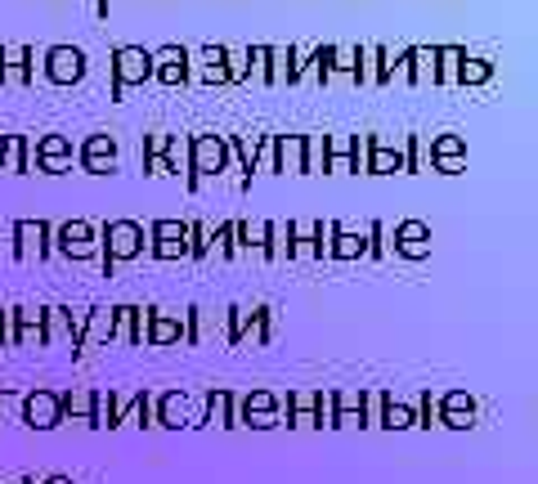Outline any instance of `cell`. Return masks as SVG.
Returning a JSON list of instances; mask_svg holds the SVG:
<instances>
[{"label": "cell", "instance_id": "28", "mask_svg": "<svg viewBox=\"0 0 538 484\" xmlns=\"http://www.w3.org/2000/svg\"><path fill=\"white\" fill-rule=\"evenodd\" d=\"M59 408H63V422H86L95 417V390L86 386H72V390H59Z\"/></svg>", "mask_w": 538, "mask_h": 484}, {"label": "cell", "instance_id": "58", "mask_svg": "<svg viewBox=\"0 0 538 484\" xmlns=\"http://www.w3.org/2000/svg\"><path fill=\"white\" fill-rule=\"evenodd\" d=\"M18 484H41V480H36V476H23V480H18Z\"/></svg>", "mask_w": 538, "mask_h": 484}, {"label": "cell", "instance_id": "21", "mask_svg": "<svg viewBox=\"0 0 538 484\" xmlns=\"http://www.w3.org/2000/svg\"><path fill=\"white\" fill-rule=\"evenodd\" d=\"M0 171L9 175H32V139L27 135H0Z\"/></svg>", "mask_w": 538, "mask_h": 484}, {"label": "cell", "instance_id": "42", "mask_svg": "<svg viewBox=\"0 0 538 484\" xmlns=\"http://www.w3.org/2000/svg\"><path fill=\"white\" fill-rule=\"evenodd\" d=\"M166 166H171V175H189V135H171V144H166Z\"/></svg>", "mask_w": 538, "mask_h": 484}, {"label": "cell", "instance_id": "10", "mask_svg": "<svg viewBox=\"0 0 538 484\" xmlns=\"http://www.w3.org/2000/svg\"><path fill=\"white\" fill-rule=\"evenodd\" d=\"M54 225L50 220H14V256L18 260H50L54 251Z\"/></svg>", "mask_w": 538, "mask_h": 484}, {"label": "cell", "instance_id": "48", "mask_svg": "<svg viewBox=\"0 0 538 484\" xmlns=\"http://www.w3.org/2000/svg\"><path fill=\"white\" fill-rule=\"evenodd\" d=\"M157 305H135V319H131V346H148V323H153Z\"/></svg>", "mask_w": 538, "mask_h": 484}, {"label": "cell", "instance_id": "11", "mask_svg": "<svg viewBox=\"0 0 538 484\" xmlns=\"http://www.w3.org/2000/svg\"><path fill=\"white\" fill-rule=\"evenodd\" d=\"M0 332H5V346H41V310H27V305H9L0 314Z\"/></svg>", "mask_w": 538, "mask_h": 484}, {"label": "cell", "instance_id": "36", "mask_svg": "<svg viewBox=\"0 0 538 484\" xmlns=\"http://www.w3.org/2000/svg\"><path fill=\"white\" fill-rule=\"evenodd\" d=\"M377 426H382V431H408V426H413V408L400 404L395 395H382V417H377Z\"/></svg>", "mask_w": 538, "mask_h": 484}, {"label": "cell", "instance_id": "32", "mask_svg": "<svg viewBox=\"0 0 538 484\" xmlns=\"http://www.w3.org/2000/svg\"><path fill=\"white\" fill-rule=\"evenodd\" d=\"M265 238H269V220H234V242H238V256L243 251H265Z\"/></svg>", "mask_w": 538, "mask_h": 484}, {"label": "cell", "instance_id": "44", "mask_svg": "<svg viewBox=\"0 0 538 484\" xmlns=\"http://www.w3.org/2000/svg\"><path fill=\"white\" fill-rule=\"evenodd\" d=\"M323 162H328V153H323V135H305V171L301 175H323Z\"/></svg>", "mask_w": 538, "mask_h": 484}, {"label": "cell", "instance_id": "18", "mask_svg": "<svg viewBox=\"0 0 538 484\" xmlns=\"http://www.w3.org/2000/svg\"><path fill=\"white\" fill-rule=\"evenodd\" d=\"M332 431H364V390H332Z\"/></svg>", "mask_w": 538, "mask_h": 484}, {"label": "cell", "instance_id": "30", "mask_svg": "<svg viewBox=\"0 0 538 484\" xmlns=\"http://www.w3.org/2000/svg\"><path fill=\"white\" fill-rule=\"evenodd\" d=\"M198 72L207 86H229V63H225V45H202L198 50Z\"/></svg>", "mask_w": 538, "mask_h": 484}, {"label": "cell", "instance_id": "29", "mask_svg": "<svg viewBox=\"0 0 538 484\" xmlns=\"http://www.w3.org/2000/svg\"><path fill=\"white\" fill-rule=\"evenodd\" d=\"M229 157L243 166V189H252L256 157H261V135H229Z\"/></svg>", "mask_w": 538, "mask_h": 484}, {"label": "cell", "instance_id": "25", "mask_svg": "<svg viewBox=\"0 0 538 484\" xmlns=\"http://www.w3.org/2000/svg\"><path fill=\"white\" fill-rule=\"evenodd\" d=\"M404 63V86H435V45H408Z\"/></svg>", "mask_w": 538, "mask_h": 484}, {"label": "cell", "instance_id": "2", "mask_svg": "<svg viewBox=\"0 0 538 484\" xmlns=\"http://www.w3.org/2000/svg\"><path fill=\"white\" fill-rule=\"evenodd\" d=\"M229 135H189V193H198L207 180H220L229 171Z\"/></svg>", "mask_w": 538, "mask_h": 484}, {"label": "cell", "instance_id": "49", "mask_svg": "<svg viewBox=\"0 0 538 484\" xmlns=\"http://www.w3.org/2000/svg\"><path fill=\"white\" fill-rule=\"evenodd\" d=\"M225 63H229V86H243V81H247V45H243V50L225 45Z\"/></svg>", "mask_w": 538, "mask_h": 484}, {"label": "cell", "instance_id": "41", "mask_svg": "<svg viewBox=\"0 0 538 484\" xmlns=\"http://www.w3.org/2000/svg\"><path fill=\"white\" fill-rule=\"evenodd\" d=\"M211 256V225L189 220V260H207Z\"/></svg>", "mask_w": 538, "mask_h": 484}, {"label": "cell", "instance_id": "17", "mask_svg": "<svg viewBox=\"0 0 538 484\" xmlns=\"http://www.w3.org/2000/svg\"><path fill=\"white\" fill-rule=\"evenodd\" d=\"M386 242L395 247V256L426 260V256H431V225H426V220H400V225H395V234Z\"/></svg>", "mask_w": 538, "mask_h": 484}, {"label": "cell", "instance_id": "33", "mask_svg": "<svg viewBox=\"0 0 538 484\" xmlns=\"http://www.w3.org/2000/svg\"><path fill=\"white\" fill-rule=\"evenodd\" d=\"M462 45H435V86H458V63H462Z\"/></svg>", "mask_w": 538, "mask_h": 484}, {"label": "cell", "instance_id": "55", "mask_svg": "<svg viewBox=\"0 0 538 484\" xmlns=\"http://www.w3.org/2000/svg\"><path fill=\"white\" fill-rule=\"evenodd\" d=\"M148 162V175H153V180H162V175H171V166H166V157H144Z\"/></svg>", "mask_w": 538, "mask_h": 484}, {"label": "cell", "instance_id": "54", "mask_svg": "<svg viewBox=\"0 0 538 484\" xmlns=\"http://www.w3.org/2000/svg\"><path fill=\"white\" fill-rule=\"evenodd\" d=\"M256 171H274V135H261V157H256Z\"/></svg>", "mask_w": 538, "mask_h": 484}, {"label": "cell", "instance_id": "52", "mask_svg": "<svg viewBox=\"0 0 538 484\" xmlns=\"http://www.w3.org/2000/svg\"><path fill=\"white\" fill-rule=\"evenodd\" d=\"M323 153L328 157H350L355 153V135H323Z\"/></svg>", "mask_w": 538, "mask_h": 484}, {"label": "cell", "instance_id": "4", "mask_svg": "<svg viewBox=\"0 0 538 484\" xmlns=\"http://www.w3.org/2000/svg\"><path fill=\"white\" fill-rule=\"evenodd\" d=\"M153 81V54L144 45H117L113 50V99H126L131 86Z\"/></svg>", "mask_w": 538, "mask_h": 484}, {"label": "cell", "instance_id": "57", "mask_svg": "<svg viewBox=\"0 0 538 484\" xmlns=\"http://www.w3.org/2000/svg\"><path fill=\"white\" fill-rule=\"evenodd\" d=\"M41 484H77V480H72V476H45Z\"/></svg>", "mask_w": 538, "mask_h": 484}, {"label": "cell", "instance_id": "20", "mask_svg": "<svg viewBox=\"0 0 538 484\" xmlns=\"http://www.w3.org/2000/svg\"><path fill=\"white\" fill-rule=\"evenodd\" d=\"M364 175H404V148H400V139L373 135V148H368V171Z\"/></svg>", "mask_w": 538, "mask_h": 484}, {"label": "cell", "instance_id": "14", "mask_svg": "<svg viewBox=\"0 0 538 484\" xmlns=\"http://www.w3.org/2000/svg\"><path fill=\"white\" fill-rule=\"evenodd\" d=\"M36 50L32 45H0V86H32Z\"/></svg>", "mask_w": 538, "mask_h": 484}, {"label": "cell", "instance_id": "1", "mask_svg": "<svg viewBox=\"0 0 538 484\" xmlns=\"http://www.w3.org/2000/svg\"><path fill=\"white\" fill-rule=\"evenodd\" d=\"M144 251H148V234L139 220H108L99 229V269H104V278H113L117 265H131Z\"/></svg>", "mask_w": 538, "mask_h": 484}, {"label": "cell", "instance_id": "15", "mask_svg": "<svg viewBox=\"0 0 538 484\" xmlns=\"http://www.w3.org/2000/svg\"><path fill=\"white\" fill-rule=\"evenodd\" d=\"M426 162H431L440 175H462L467 171V139L462 135H435L431 144H426Z\"/></svg>", "mask_w": 538, "mask_h": 484}, {"label": "cell", "instance_id": "40", "mask_svg": "<svg viewBox=\"0 0 538 484\" xmlns=\"http://www.w3.org/2000/svg\"><path fill=\"white\" fill-rule=\"evenodd\" d=\"M265 86H287V45H269Z\"/></svg>", "mask_w": 538, "mask_h": 484}, {"label": "cell", "instance_id": "43", "mask_svg": "<svg viewBox=\"0 0 538 484\" xmlns=\"http://www.w3.org/2000/svg\"><path fill=\"white\" fill-rule=\"evenodd\" d=\"M413 426H422V431L440 426V404H435L431 390H422V399H417V408H413Z\"/></svg>", "mask_w": 538, "mask_h": 484}, {"label": "cell", "instance_id": "56", "mask_svg": "<svg viewBox=\"0 0 538 484\" xmlns=\"http://www.w3.org/2000/svg\"><path fill=\"white\" fill-rule=\"evenodd\" d=\"M108 5H117V0H95V14H99V18H108Z\"/></svg>", "mask_w": 538, "mask_h": 484}, {"label": "cell", "instance_id": "23", "mask_svg": "<svg viewBox=\"0 0 538 484\" xmlns=\"http://www.w3.org/2000/svg\"><path fill=\"white\" fill-rule=\"evenodd\" d=\"M368 256V238L359 229H346L341 220H332V238H328V260H364Z\"/></svg>", "mask_w": 538, "mask_h": 484}, {"label": "cell", "instance_id": "39", "mask_svg": "<svg viewBox=\"0 0 538 484\" xmlns=\"http://www.w3.org/2000/svg\"><path fill=\"white\" fill-rule=\"evenodd\" d=\"M211 251H216L220 260H238V242H234V220H225V225L211 229Z\"/></svg>", "mask_w": 538, "mask_h": 484}, {"label": "cell", "instance_id": "31", "mask_svg": "<svg viewBox=\"0 0 538 484\" xmlns=\"http://www.w3.org/2000/svg\"><path fill=\"white\" fill-rule=\"evenodd\" d=\"M494 81V59H485V54H462L458 63V86L462 90H476V86H489Z\"/></svg>", "mask_w": 538, "mask_h": 484}, {"label": "cell", "instance_id": "37", "mask_svg": "<svg viewBox=\"0 0 538 484\" xmlns=\"http://www.w3.org/2000/svg\"><path fill=\"white\" fill-rule=\"evenodd\" d=\"M310 54L314 45H287V86H301L310 77Z\"/></svg>", "mask_w": 538, "mask_h": 484}, {"label": "cell", "instance_id": "26", "mask_svg": "<svg viewBox=\"0 0 538 484\" xmlns=\"http://www.w3.org/2000/svg\"><path fill=\"white\" fill-rule=\"evenodd\" d=\"M72 341V310L68 305H45L41 310V346H59Z\"/></svg>", "mask_w": 538, "mask_h": 484}, {"label": "cell", "instance_id": "46", "mask_svg": "<svg viewBox=\"0 0 538 484\" xmlns=\"http://www.w3.org/2000/svg\"><path fill=\"white\" fill-rule=\"evenodd\" d=\"M265 63H269V45H247V81L265 86Z\"/></svg>", "mask_w": 538, "mask_h": 484}, {"label": "cell", "instance_id": "19", "mask_svg": "<svg viewBox=\"0 0 538 484\" xmlns=\"http://www.w3.org/2000/svg\"><path fill=\"white\" fill-rule=\"evenodd\" d=\"M153 417L162 431H180V426H193V404L184 390H166V395L153 399Z\"/></svg>", "mask_w": 538, "mask_h": 484}, {"label": "cell", "instance_id": "7", "mask_svg": "<svg viewBox=\"0 0 538 484\" xmlns=\"http://www.w3.org/2000/svg\"><path fill=\"white\" fill-rule=\"evenodd\" d=\"M283 422V399L274 390H247L238 399V426H252V431H274Z\"/></svg>", "mask_w": 538, "mask_h": 484}, {"label": "cell", "instance_id": "45", "mask_svg": "<svg viewBox=\"0 0 538 484\" xmlns=\"http://www.w3.org/2000/svg\"><path fill=\"white\" fill-rule=\"evenodd\" d=\"M261 256L269 265H278V260H287V229L283 225H269V238H265V251Z\"/></svg>", "mask_w": 538, "mask_h": 484}, {"label": "cell", "instance_id": "38", "mask_svg": "<svg viewBox=\"0 0 538 484\" xmlns=\"http://www.w3.org/2000/svg\"><path fill=\"white\" fill-rule=\"evenodd\" d=\"M404 175H422L426 171V139L422 135H404Z\"/></svg>", "mask_w": 538, "mask_h": 484}, {"label": "cell", "instance_id": "13", "mask_svg": "<svg viewBox=\"0 0 538 484\" xmlns=\"http://www.w3.org/2000/svg\"><path fill=\"white\" fill-rule=\"evenodd\" d=\"M113 341V305H90L86 310V328L77 337V359H90L95 350H104Z\"/></svg>", "mask_w": 538, "mask_h": 484}, {"label": "cell", "instance_id": "8", "mask_svg": "<svg viewBox=\"0 0 538 484\" xmlns=\"http://www.w3.org/2000/svg\"><path fill=\"white\" fill-rule=\"evenodd\" d=\"M148 54H153V81H157V86H166V90L189 86L193 54L184 50V45H157V50H148Z\"/></svg>", "mask_w": 538, "mask_h": 484}, {"label": "cell", "instance_id": "6", "mask_svg": "<svg viewBox=\"0 0 538 484\" xmlns=\"http://www.w3.org/2000/svg\"><path fill=\"white\" fill-rule=\"evenodd\" d=\"M18 422L27 426V431H54V426H63V408H59V390H27L23 404H18Z\"/></svg>", "mask_w": 538, "mask_h": 484}, {"label": "cell", "instance_id": "47", "mask_svg": "<svg viewBox=\"0 0 538 484\" xmlns=\"http://www.w3.org/2000/svg\"><path fill=\"white\" fill-rule=\"evenodd\" d=\"M364 238H368V256H364V260H382L386 251H391V242H386V225H382V220H373V225L364 229Z\"/></svg>", "mask_w": 538, "mask_h": 484}, {"label": "cell", "instance_id": "51", "mask_svg": "<svg viewBox=\"0 0 538 484\" xmlns=\"http://www.w3.org/2000/svg\"><path fill=\"white\" fill-rule=\"evenodd\" d=\"M225 323H229L225 341H229V346H243V328H247V310H243V305H229V310H225Z\"/></svg>", "mask_w": 538, "mask_h": 484}, {"label": "cell", "instance_id": "9", "mask_svg": "<svg viewBox=\"0 0 538 484\" xmlns=\"http://www.w3.org/2000/svg\"><path fill=\"white\" fill-rule=\"evenodd\" d=\"M72 139L68 135H36L32 139V162L41 175H68L72 171Z\"/></svg>", "mask_w": 538, "mask_h": 484}, {"label": "cell", "instance_id": "50", "mask_svg": "<svg viewBox=\"0 0 538 484\" xmlns=\"http://www.w3.org/2000/svg\"><path fill=\"white\" fill-rule=\"evenodd\" d=\"M180 319H184V346H198V341H202V328H207L202 310H198V305H189V310H184Z\"/></svg>", "mask_w": 538, "mask_h": 484}, {"label": "cell", "instance_id": "24", "mask_svg": "<svg viewBox=\"0 0 538 484\" xmlns=\"http://www.w3.org/2000/svg\"><path fill=\"white\" fill-rule=\"evenodd\" d=\"M305 171V135H274V175Z\"/></svg>", "mask_w": 538, "mask_h": 484}, {"label": "cell", "instance_id": "3", "mask_svg": "<svg viewBox=\"0 0 538 484\" xmlns=\"http://www.w3.org/2000/svg\"><path fill=\"white\" fill-rule=\"evenodd\" d=\"M50 242L63 260H77V265L99 260V229L90 220H63V225H54Z\"/></svg>", "mask_w": 538, "mask_h": 484}, {"label": "cell", "instance_id": "35", "mask_svg": "<svg viewBox=\"0 0 538 484\" xmlns=\"http://www.w3.org/2000/svg\"><path fill=\"white\" fill-rule=\"evenodd\" d=\"M359 59H364V45H332V81H350L359 68Z\"/></svg>", "mask_w": 538, "mask_h": 484}, {"label": "cell", "instance_id": "5", "mask_svg": "<svg viewBox=\"0 0 538 484\" xmlns=\"http://www.w3.org/2000/svg\"><path fill=\"white\" fill-rule=\"evenodd\" d=\"M41 72L50 86H81L86 81V50L81 45H50V50L41 54Z\"/></svg>", "mask_w": 538, "mask_h": 484}, {"label": "cell", "instance_id": "22", "mask_svg": "<svg viewBox=\"0 0 538 484\" xmlns=\"http://www.w3.org/2000/svg\"><path fill=\"white\" fill-rule=\"evenodd\" d=\"M202 422L211 426H225V431H238V395L234 390H207V399H202Z\"/></svg>", "mask_w": 538, "mask_h": 484}, {"label": "cell", "instance_id": "16", "mask_svg": "<svg viewBox=\"0 0 538 484\" xmlns=\"http://www.w3.org/2000/svg\"><path fill=\"white\" fill-rule=\"evenodd\" d=\"M435 404H440V426H449V431H471V426L480 422V404L467 390H449V395H440Z\"/></svg>", "mask_w": 538, "mask_h": 484}, {"label": "cell", "instance_id": "59", "mask_svg": "<svg viewBox=\"0 0 538 484\" xmlns=\"http://www.w3.org/2000/svg\"><path fill=\"white\" fill-rule=\"evenodd\" d=\"M0 314H5V310H0Z\"/></svg>", "mask_w": 538, "mask_h": 484}, {"label": "cell", "instance_id": "34", "mask_svg": "<svg viewBox=\"0 0 538 484\" xmlns=\"http://www.w3.org/2000/svg\"><path fill=\"white\" fill-rule=\"evenodd\" d=\"M269 337H274V310H269V305H256V310L247 314L243 346H247V341H252V346H269Z\"/></svg>", "mask_w": 538, "mask_h": 484}, {"label": "cell", "instance_id": "53", "mask_svg": "<svg viewBox=\"0 0 538 484\" xmlns=\"http://www.w3.org/2000/svg\"><path fill=\"white\" fill-rule=\"evenodd\" d=\"M166 144H171V135H166V130L144 135V157H166Z\"/></svg>", "mask_w": 538, "mask_h": 484}, {"label": "cell", "instance_id": "27", "mask_svg": "<svg viewBox=\"0 0 538 484\" xmlns=\"http://www.w3.org/2000/svg\"><path fill=\"white\" fill-rule=\"evenodd\" d=\"M180 341H184V319L180 314L153 310V323H148V346L166 350V346H180Z\"/></svg>", "mask_w": 538, "mask_h": 484}, {"label": "cell", "instance_id": "12", "mask_svg": "<svg viewBox=\"0 0 538 484\" xmlns=\"http://www.w3.org/2000/svg\"><path fill=\"white\" fill-rule=\"evenodd\" d=\"M77 162L86 175H113L117 162H122V148H117L113 135H90L86 144L77 148Z\"/></svg>", "mask_w": 538, "mask_h": 484}]
</instances>
